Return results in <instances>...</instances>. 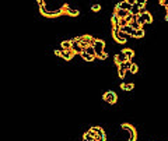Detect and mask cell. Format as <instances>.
Returning a JSON list of instances; mask_svg holds the SVG:
<instances>
[{"label":"cell","instance_id":"obj_12","mask_svg":"<svg viewBox=\"0 0 168 141\" xmlns=\"http://www.w3.org/2000/svg\"><path fill=\"white\" fill-rule=\"evenodd\" d=\"M70 42H72V50L76 53V55H81L83 49L80 48V45H78L77 42H74V39H70Z\"/></svg>","mask_w":168,"mask_h":141},{"label":"cell","instance_id":"obj_17","mask_svg":"<svg viewBox=\"0 0 168 141\" xmlns=\"http://www.w3.org/2000/svg\"><path fill=\"white\" fill-rule=\"evenodd\" d=\"M123 55L126 56V59L127 60H130L132 62V59H133V56H135V52H133L132 49H123V50H121Z\"/></svg>","mask_w":168,"mask_h":141},{"label":"cell","instance_id":"obj_11","mask_svg":"<svg viewBox=\"0 0 168 141\" xmlns=\"http://www.w3.org/2000/svg\"><path fill=\"white\" fill-rule=\"evenodd\" d=\"M114 14L115 15H116V17H118V18H126L127 15H129V11H123V10H119V9H116V7H115L114 9Z\"/></svg>","mask_w":168,"mask_h":141},{"label":"cell","instance_id":"obj_8","mask_svg":"<svg viewBox=\"0 0 168 141\" xmlns=\"http://www.w3.org/2000/svg\"><path fill=\"white\" fill-rule=\"evenodd\" d=\"M62 7H63L64 14H67V15H70V17H77L78 14H80L78 9H76V7H70V4H69V3H64Z\"/></svg>","mask_w":168,"mask_h":141},{"label":"cell","instance_id":"obj_4","mask_svg":"<svg viewBox=\"0 0 168 141\" xmlns=\"http://www.w3.org/2000/svg\"><path fill=\"white\" fill-rule=\"evenodd\" d=\"M136 23L139 24V27L140 28H143V25L144 24H151L153 23V15H151L150 13H143V14H140V15H137V20H136Z\"/></svg>","mask_w":168,"mask_h":141},{"label":"cell","instance_id":"obj_24","mask_svg":"<svg viewBox=\"0 0 168 141\" xmlns=\"http://www.w3.org/2000/svg\"><path fill=\"white\" fill-rule=\"evenodd\" d=\"M126 25H129L126 20H125V18H119V29H121L122 27H126Z\"/></svg>","mask_w":168,"mask_h":141},{"label":"cell","instance_id":"obj_15","mask_svg":"<svg viewBox=\"0 0 168 141\" xmlns=\"http://www.w3.org/2000/svg\"><path fill=\"white\" fill-rule=\"evenodd\" d=\"M111 24H112V29H119V18L112 14V17H111Z\"/></svg>","mask_w":168,"mask_h":141},{"label":"cell","instance_id":"obj_26","mask_svg":"<svg viewBox=\"0 0 168 141\" xmlns=\"http://www.w3.org/2000/svg\"><path fill=\"white\" fill-rule=\"evenodd\" d=\"M160 6H164L165 9H168V0H160Z\"/></svg>","mask_w":168,"mask_h":141},{"label":"cell","instance_id":"obj_9","mask_svg":"<svg viewBox=\"0 0 168 141\" xmlns=\"http://www.w3.org/2000/svg\"><path fill=\"white\" fill-rule=\"evenodd\" d=\"M115 7L119 9V10H123V11H129V13H130V10H132V3H130V1H127V0H122V1L118 3Z\"/></svg>","mask_w":168,"mask_h":141},{"label":"cell","instance_id":"obj_29","mask_svg":"<svg viewBox=\"0 0 168 141\" xmlns=\"http://www.w3.org/2000/svg\"><path fill=\"white\" fill-rule=\"evenodd\" d=\"M167 11H168V9H167Z\"/></svg>","mask_w":168,"mask_h":141},{"label":"cell","instance_id":"obj_20","mask_svg":"<svg viewBox=\"0 0 168 141\" xmlns=\"http://www.w3.org/2000/svg\"><path fill=\"white\" fill-rule=\"evenodd\" d=\"M146 35V32L143 28H140V29H137V31H135V35H133V38H137V39H140V38H143Z\"/></svg>","mask_w":168,"mask_h":141},{"label":"cell","instance_id":"obj_28","mask_svg":"<svg viewBox=\"0 0 168 141\" xmlns=\"http://www.w3.org/2000/svg\"><path fill=\"white\" fill-rule=\"evenodd\" d=\"M165 20H167V21H168V11H167V13H165Z\"/></svg>","mask_w":168,"mask_h":141},{"label":"cell","instance_id":"obj_3","mask_svg":"<svg viewBox=\"0 0 168 141\" xmlns=\"http://www.w3.org/2000/svg\"><path fill=\"white\" fill-rule=\"evenodd\" d=\"M112 38H114L115 42H118V43H121V45L126 43L127 39H130V37L126 35V34H123L121 29H112Z\"/></svg>","mask_w":168,"mask_h":141},{"label":"cell","instance_id":"obj_14","mask_svg":"<svg viewBox=\"0 0 168 141\" xmlns=\"http://www.w3.org/2000/svg\"><path fill=\"white\" fill-rule=\"evenodd\" d=\"M126 74H130L129 73V70H126V68L123 67V64H119L118 66V76L119 78H125V76Z\"/></svg>","mask_w":168,"mask_h":141},{"label":"cell","instance_id":"obj_7","mask_svg":"<svg viewBox=\"0 0 168 141\" xmlns=\"http://www.w3.org/2000/svg\"><path fill=\"white\" fill-rule=\"evenodd\" d=\"M55 55L59 56V57H63L64 60H72L74 56H76V53L73 52V50H53Z\"/></svg>","mask_w":168,"mask_h":141},{"label":"cell","instance_id":"obj_6","mask_svg":"<svg viewBox=\"0 0 168 141\" xmlns=\"http://www.w3.org/2000/svg\"><path fill=\"white\" fill-rule=\"evenodd\" d=\"M102 99L109 105H115L116 101H118V95H116L114 91H107L104 95H102Z\"/></svg>","mask_w":168,"mask_h":141},{"label":"cell","instance_id":"obj_5","mask_svg":"<svg viewBox=\"0 0 168 141\" xmlns=\"http://www.w3.org/2000/svg\"><path fill=\"white\" fill-rule=\"evenodd\" d=\"M121 127L129 131V141H136L137 131H136V129H135V126L129 124V123H122V124H121Z\"/></svg>","mask_w":168,"mask_h":141},{"label":"cell","instance_id":"obj_27","mask_svg":"<svg viewBox=\"0 0 168 141\" xmlns=\"http://www.w3.org/2000/svg\"><path fill=\"white\" fill-rule=\"evenodd\" d=\"M36 4L39 6V7H44V6H45V1H44V0H36Z\"/></svg>","mask_w":168,"mask_h":141},{"label":"cell","instance_id":"obj_25","mask_svg":"<svg viewBox=\"0 0 168 141\" xmlns=\"http://www.w3.org/2000/svg\"><path fill=\"white\" fill-rule=\"evenodd\" d=\"M91 10H93V11H95V13H98V11L101 10V4H93L91 6Z\"/></svg>","mask_w":168,"mask_h":141},{"label":"cell","instance_id":"obj_23","mask_svg":"<svg viewBox=\"0 0 168 141\" xmlns=\"http://www.w3.org/2000/svg\"><path fill=\"white\" fill-rule=\"evenodd\" d=\"M83 141H95V138H93V137L88 134V133H84V136H83Z\"/></svg>","mask_w":168,"mask_h":141},{"label":"cell","instance_id":"obj_22","mask_svg":"<svg viewBox=\"0 0 168 141\" xmlns=\"http://www.w3.org/2000/svg\"><path fill=\"white\" fill-rule=\"evenodd\" d=\"M84 52H87L88 55H91V56H94V57H95V50H94V48H93V46H87L86 49H84Z\"/></svg>","mask_w":168,"mask_h":141},{"label":"cell","instance_id":"obj_16","mask_svg":"<svg viewBox=\"0 0 168 141\" xmlns=\"http://www.w3.org/2000/svg\"><path fill=\"white\" fill-rule=\"evenodd\" d=\"M121 88H122L123 91H132L133 88H135V84L133 82H122Z\"/></svg>","mask_w":168,"mask_h":141},{"label":"cell","instance_id":"obj_21","mask_svg":"<svg viewBox=\"0 0 168 141\" xmlns=\"http://www.w3.org/2000/svg\"><path fill=\"white\" fill-rule=\"evenodd\" d=\"M137 71H139V66H137L136 63H132L130 68H129V73H130V74H136Z\"/></svg>","mask_w":168,"mask_h":141},{"label":"cell","instance_id":"obj_19","mask_svg":"<svg viewBox=\"0 0 168 141\" xmlns=\"http://www.w3.org/2000/svg\"><path fill=\"white\" fill-rule=\"evenodd\" d=\"M60 46H62V50H72V42L70 41H62Z\"/></svg>","mask_w":168,"mask_h":141},{"label":"cell","instance_id":"obj_1","mask_svg":"<svg viewBox=\"0 0 168 141\" xmlns=\"http://www.w3.org/2000/svg\"><path fill=\"white\" fill-rule=\"evenodd\" d=\"M93 48L95 50V59L105 60L108 57V53L105 52V41H102V39H95Z\"/></svg>","mask_w":168,"mask_h":141},{"label":"cell","instance_id":"obj_10","mask_svg":"<svg viewBox=\"0 0 168 141\" xmlns=\"http://www.w3.org/2000/svg\"><path fill=\"white\" fill-rule=\"evenodd\" d=\"M95 131H97L95 141H107V133L101 126H95Z\"/></svg>","mask_w":168,"mask_h":141},{"label":"cell","instance_id":"obj_13","mask_svg":"<svg viewBox=\"0 0 168 141\" xmlns=\"http://www.w3.org/2000/svg\"><path fill=\"white\" fill-rule=\"evenodd\" d=\"M121 31L123 32V34H126V35H129L130 38H133V35H135V29H133L130 25H126V27H122L121 28Z\"/></svg>","mask_w":168,"mask_h":141},{"label":"cell","instance_id":"obj_18","mask_svg":"<svg viewBox=\"0 0 168 141\" xmlns=\"http://www.w3.org/2000/svg\"><path fill=\"white\" fill-rule=\"evenodd\" d=\"M80 56L83 57V60H84V62H94V60H95V57H94V56L88 55V53H87V52H84V50L81 52V55H80Z\"/></svg>","mask_w":168,"mask_h":141},{"label":"cell","instance_id":"obj_2","mask_svg":"<svg viewBox=\"0 0 168 141\" xmlns=\"http://www.w3.org/2000/svg\"><path fill=\"white\" fill-rule=\"evenodd\" d=\"M73 39H74V42H77L78 45H80V48L83 50L86 49L87 46H93L94 45V41H95V38H93L91 35H78V37L73 38Z\"/></svg>","mask_w":168,"mask_h":141}]
</instances>
